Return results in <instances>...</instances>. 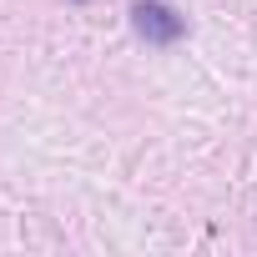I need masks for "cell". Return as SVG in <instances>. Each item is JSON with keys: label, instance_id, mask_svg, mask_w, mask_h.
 Here are the masks:
<instances>
[{"label": "cell", "instance_id": "7a4b0ae2", "mask_svg": "<svg viewBox=\"0 0 257 257\" xmlns=\"http://www.w3.org/2000/svg\"><path fill=\"white\" fill-rule=\"evenodd\" d=\"M76 6H86V0H76Z\"/></svg>", "mask_w": 257, "mask_h": 257}, {"label": "cell", "instance_id": "6da1fadb", "mask_svg": "<svg viewBox=\"0 0 257 257\" xmlns=\"http://www.w3.org/2000/svg\"><path fill=\"white\" fill-rule=\"evenodd\" d=\"M132 26L147 46H177L187 36V16L172 11L167 0H132Z\"/></svg>", "mask_w": 257, "mask_h": 257}]
</instances>
